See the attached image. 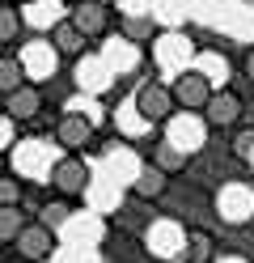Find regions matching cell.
<instances>
[{
  "label": "cell",
  "mask_w": 254,
  "mask_h": 263,
  "mask_svg": "<svg viewBox=\"0 0 254 263\" xmlns=\"http://www.w3.org/2000/svg\"><path fill=\"white\" fill-rule=\"evenodd\" d=\"M169 93H174V106L203 110V102H208V93H212V81L203 72H178V81L169 85Z\"/></svg>",
  "instance_id": "3"
},
{
  "label": "cell",
  "mask_w": 254,
  "mask_h": 263,
  "mask_svg": "<svg viewBox=\"0 0 254 263\" xmlns=\"http://www.w3.org/2000/svg\"><path fill=\"white\" fill-rule=\"evenodd\" d=\"M216 212H220L229 225H246V221H254V187H246V183L220 187V195H216Z\"/></svg>",
  "instance_id": "1"
},
{
  "label": "cell",
  "mask_w": 254,
  "mask_h": 263,
  "mask_svg": "<svg viewBox=\"0 0 254 263\" xmlns=\"http://www.w3.org/2000/svg\"><path fill=\"white\" fill-rule=\"evenodd\" d=\"M22 81H26V64L17 60V55H0V93L17 89Z\"/></svg>",
  "instance_id": "17"
},
{
  "label": "cell",
  "mask_w": 254,
  "mask_h": 263,
  "mask_svg": "<svg viewBox=\"0 0 254 263\" xmlns=\"http://www.w3.org/2000/svg\"><path fill=\"white\" fill-rule=\"evenodd\" d=\"M203 110H208V123L212 127H233L237 115H242V98H237L233 89H212L208 102H203Z\"/></svg>",
  "instance_id": "8"
},
{
  "label": "cell",
  "mask_w": 254,
  "mask_h": 263,
  "mask_svg": "<svg viewBox=\"0 0 254 263\" xmlns=\"http://www.w3.org/2000/svg\"><path fill=\"white\" fill-rule=\"evenodd\" d=\"M186 161H191V153L174 149L169 140H161L157 149H152V166H157L161 174H182V170H186Z\"/></svg>",
  "instance_id": "14"
},
{
  "label": "cell",
  "mask_w": 254,
  "mask_h": 263,
  "mask_svg": "<svg viewBox=\"0 0 254 263\" xmlns=\"http://www.w3.org/2000/svg\"><path fill=\"white\" fill-rule=\"evenodd\" d=\"M72 22L85 39H97V34H106L110 30V5H97V0H76V9H72Z\"/></svg>",
  "instance_id": "7"
},
{
  "label": "cell",
  "mask_w": 254,
  "mask_h": 263,
  "mask_svg": "<svg viewBox=\"0 0 254 263\" xmlns=\"http://www.w3.org/2000/svg\"><path fill=\"white\" fill-rule=\"evenodd\" d=\"M97 5H110V0H97Z\"/></svg>",
  "instance_id": "27"
},
{
  "label": "cell",
  "mask_w": 254,
  "mask_h": 263,
  "mask_svg": "<svg viewBox=\"0 0 254 263\" xmlns=\"http://www.w3.org/2000/svg\"><path fill=\"white\" fill-rule=\"evenodd\" d=\"M225 263H237V259H225Z\"/></svg>",
  "instance_id": "29"
},
{
  "label": "cell",
  "mask_w": 254,
  "mask_h": 263,
  "mask_svg": "<svg viewBox=\"0 0 254 263\" xmlns=\"http://www.w3.org/2000/svg\"><path fill=\"white\" fill-rule=\"evenodd\" d=\"M17 5H30V0H17Z\"/></svg>",
  "instance_id": "28"
},
{
  "label": "cell",
  "mask_w": 254,
  "mask_h": 263,
  "mask_svg": "<svg viewBox=\"0 0 254 263\" xmlns=\"http://www.w3.org/2000/svg\"><path fill=\"white\" fill-rule=\"evenodd\" d=\"M17 242V251H22L26 259H34V263H43V259H51V251H55V229H47L43 221H26V229L13 238Z\"/></svg>",
  "instance_id": "5"
},
{
  "label": "cell",
  "mask_w": 254,
  "mask_h": 263,
  "mask_svg": "<svg viewBox=\"0 0 254 263\" xmlns=\"http://www.w3.org/2000/svg\"><path fill=\"white\" fill-rule=\"evenodd\" d=\"M242 68H246V77L254 81V47H250V51H246V60H242Z\"/></svg>",
  "instance_id": "25"
},
{
  "label": "cell",
  "mask_w": 254,
  "mask_h": 263,
  "mask_svg": "<svg viewBox=\"0 0 254 263\" xmlns=\"http://www.w3.org/2000/svg\"><path fill=\"white\" fill-rule=\"evenodd\" d=\"M165 140L174 144V149H182V153H195L199 144H203V127H199L195 119H186V115H178V119H169Z\"/></svg>",
  "instance_id": "11"
},
{
  "label": "cell",
  "mask_w": 254,
  "mask_h": 263,
  "mask_svg": "<svg viewBox=\"0 0 254 263\" xmlns=\"http://www.w3.org/2000/svg\"><path fill=\"white\" fill-rule=\"evenodd\" d=\"M246 161H250V166H254V153H250V157H246Z\"/></svg>",
  "instance_id": "26"
},
{
  "label": "cell",
  "mask_w": 254,
  "mask_h": 263,
  "mask_svg": "<svg viewBox=\"0 0 254 263\" xmlns=\"http://www.w3.org/2000/svg\"><path fill=\"white\" fill-rule=\"evenodd\" d=\"M51 47H55L60 55H72V60H76V55L85 51V34H81L72 22H60L55 30H51Z\"/></svg>",
  "instance_id": "12"
},
{
  "label": "cell",
  "mask_w": 254,
  "mask_h": 263,
  "mask_svg": "<svg viewBox=\"0 0 254 263\" xmlns=\"http://www.w3.org/2000/svg\"><path fill=\"white\" fill-rule=\"evenodd\" d=\"M233 153H237V157H250V153H254V132H250V127L233 136Z\"/></svg>",
  "instance_id": "23"
},
{
  "label": "cell",
  "mask_w": 254,
  "mask_h": 263,
  "mask_svg": "<svg viewBox=\"0 0 254 263\" xmlns=\"http://www.w3.org/2000/svg\"><path fill=\"white\" fill-rule=\"evenodd\" d=\"M26 229V212L22 204H0V242H13Z\"/></svg>",
  "instance_id": "16"
},
{
  "label": "cell",
  "mask_w": 254,
  "mask_h": 263,
  "mask_svg": "<svg viewBox=\"0 0 254 263\" xmlns=\"http://www.w3.org/2000/svg\"><path fill=\"white\" fill-rule=\"evenodd\" d=\"M68 217H72V212H68L64 200H55V204H47V208H43V225H47V229H64Z\"/></svg>",
  "instance_id": "20"
},
{
  "label": "cell",
  "mask_w": 254,
  "mask_h": 263,
  "mask_svg": "<svg viewBox=\"0 0 254 263\" xmlns=\"http://www.w3.org/2000/svg\"><path fill=\"white\" fill-rule=\"evenodd\" d=\"M55 140L64 149H85V144L93 140V123L85 119V115H64L60 127H55Z\"/></svg>",
  "instance_id": "9"
},
{
  "label": "cell",
  "mask_w": 254,
  "mask_h": 263,
  "mask_svg": "<svg viewBox=\"0 0 254 263\" xmlns=\"http://www.w3.org/2000/svg\"><path fill=\"white\" fill-rule=\"evenodd\" d=\"M148 246H152V255H157V259L178 263V259H182V251H186V229H182L178 221H161V225H152Z\"/></svg>",
  "instance_id": "4"
},
{
  "label": "cell",
  "mask_w": 254,
  "mask_h": 263,
  "mask_svg": "<svg viewBox=\"0 0 254 263\" xmlns=\"http://www.w3.org/2000/svg\"><path fill=\"white\" fill-rule=\"evenodd\" d=\"M17 30H22V13L0 9V43H13V39H17Z\"/></svg>",
  "instance_id": "21"
},
{
  "label": "cell",
  "mask_w": 254,
  "mask_h": 263,
  "mask_svg": "<svg viewBox=\"0 0 254 263\" xmlns=\"http://www.w3.org/2000/svg\"><path fill=\"white\" fill-rule=\"evenodd\" d=\"M0 204H22V183L17 178H0Z\"/></svg>",
  "instance_id": "22"
},
{
  "label": "cell",
  "mask_w": 254,
  "mask_h": 263,
  "mask_svg": "<svg viewBox=\"0 0 254 263\" xmlns=\"http://www.w3.org/2000/svg\"><path fill=\"white\" fill-rule=\"evenodd\" d=\"M186 263H208L212 259V242L203 238V234H186V251H182Z\"/></svg>",
  "instance_id": "18"
},
{
  "label": "cell",
  "mask_w": 254,
  "mask_h": 263,
  "mask_svg": "<svg viewBox=\"0 0 254 263\" xmlns=\"http://www.w3.org/2000/svg\"><path fill=\"white\" fill-rule=\"evenodd\" d=\"M5 106H9L13 119H34V115H38V106H43V93L34 89L30 81H22L17 89H9V93H5Z\"/></svg>",
  "instance_id": "10"
},
{
  "label": "cell",
  "mask_w": 254,
  "mask_h": 263,
  "mask_svg": "<svg viewBox=\"0 0 254 263\" xmlns=\"http://www.w3.org/2000/svg\"><path fill=\"white\" fill-rule=\"evenodd\" d=\"M165 178H169V174H161V170H157V166L148 161V166H144L140 174H135L131 191L140 195V200H161V195H165Z\"/></svg>",
  "instance_id": "13"
},
{
  "label": "cell",
  "mask_w": 254,
  "mask_h": 263,
  "mask_svg": "<svg viewBox=\"0 0 254 263\" xmlns=\"http://www.w3.org/2000/svg\"><path fill=\"white\" fill-rule=\"evenodd\" d=\"M135 110H140L144 123H157V119H169V110H174V93H169V85H140V93H135Z\"/></svg>",
  "instance_id": "6"
},
{
  "label": "cell",
  "mask_w": 254,
  "mask_h": 263,
  "mask_svg": "<svg viewBox=\"0 0 254 263\" xmlns=\"http://www.w3.org/2000/svg\"><path fill=\"white\" fill-rule=\"evenodd\" d=\"M30 68L47 77L51 68H55V47H51V43H34V51H30Z\"/></svg>",
  "instance_id": "19"
},
{
  "label": "cell",
  "mask_w": 254,
  "mask_h": 263,
  "mask_svg": "<svg viewBox=\"0 0 254 263\" xmlns=\"http://www.w3.org/2000/svg\"><path fill=\"white\" fill-rule=\"evenodd\" d=\"M157 60H161V64L191 60V39H186V34H161V39H157Z\"/></svg>",
  "instance_id": "15"
},
{
  "label": "cell",
  "mask_w": 254,
  "mask_h": 263,
  "mask_svg": "<svg viewBox=\"0 0 254 263\" xmlns=\"http://www.w3.org/2000/svg\"><path fill=\"white\" fill-rule=\"evenodd\" d=\"M51 183H55L60 195H81L89 187V166H85L76 153H68V157H60L55 166H51Z\"/></svg>",
  "instance_id": "2"
},
{
  "label": "cell",
  "mask_w": 254,
  "mask_h": 263,
  "mask_svg": "<svg viewBox=\"0 0 254 263\" xmlns=\"http://www.w3.org/2000/svg\"><path fill=\"white\" fill-rule=\"evenodd\" d=\"M127 34H131V39H140V34H148V17L140 22V17H135V13H131V17H127Z\"/></svg>",
  "instance_id": "24"
}]
</instances>
